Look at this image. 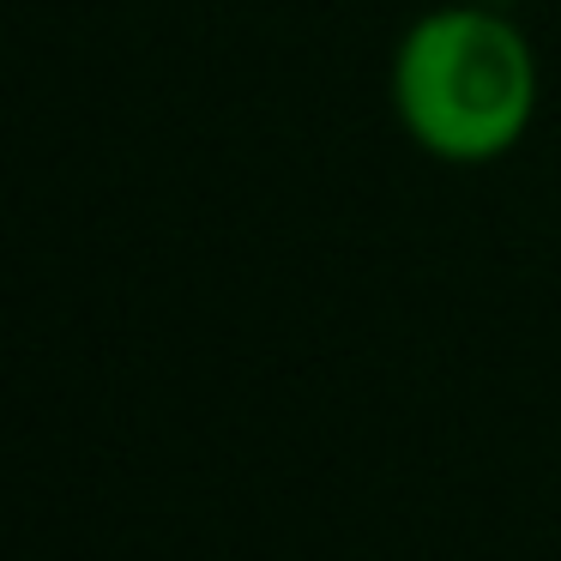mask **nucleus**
I'll list each match as a JSON object with an SVG mask.
<instances>
[{"instance_id": "f257e3e1", "label": "nucleus", "mask_w": 561, "mask_h": 561, "mask_svg": "<svg viewBox=\"0 0 561 561\" xmlns=\"http://www.w3.org/2000/svg\"><path fill=\"white\" fill-rule=\"evenodd\" d=\"M392 103L428 158L489 163L537 115V55L525 31L483 7H435L392 55Z\"/></svg>"}]
</instances>
